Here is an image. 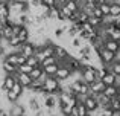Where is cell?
<instances>
[{
  "mask_svg": "<svg viewBox=\"0 0 120 116\" xmlns=\"http://www.w3.org/2000/svg\"><path fill=\"white\" fill-rule=\"evenodd\" d=\"M43 90L46 93H59L61 92L59 90V80L55 76H49L47 75V78L43 83Z\"/></svg>",
  "mask_w": 120,
  "mask_h": 116,
  "instance_id": "6da1fadb",
  "label": "cell"
},
{
  "mask_svg": "<svg viewBox=\"0 0 120 116\" xmlns=\"http://www.w3.org/2000/svg\"><path fill=\"white\" fill-rule=\"evenodd\" d=\"M99 58L105 66H108V64H111V63L114 61L116 52H111V51H108V49L102 48V49H99Z\"/></svg>",
  "mask_w": 120,
  "mask_h": 116,
  "instance_id": "7a4b0ae2",
  "label": "cell"
},
{
  "mask_svg": "<svg viewBox=\"0 0 120 116\" xmlns=\"http://www.w3.org/2000/svg\"><path fill=\"white\" fill-rule=\"evenodd\" d=\"M14 78L15 81H18V83L24 87H29L30 84H32V78L29 76V73H21V72H17V73H14Z\"/></svg>",
  "mask_w": 120,
  "mask_h": 116,
  "instance_id": "3957f363",
  "label": "cell"
},
{
  "mask_svg": "<svg viewBox=\"0 0 120 116\" xmlns=\"http://www.w3.org/2000/svg\"><path fill=\"white\" fill-rule=\"evenodd\" d=\"M67 55H68L67 49H65L64 46L55 43V49H53V57H55V60H64Z\"/></svg>",
  "mask_w": 120,
  "mask_h": 116,
  "instance_id": "277c9868",
  "label": "cell"
},
{
  "mask_svg": "<svg viewBox=\"0 0 120 116\" xmlns=\"http://www.w3.org/2000/svg\"><path fill=\"white\" fill-rule=\"evenodd\" d=\"M82 102H84V105L87 107V110H96V108L99 107V104H97L96 96L94 95H87V98H85Z\"/></svg>",
  "mask_w": 120,
  "mask_h": 116,
  "instance_id": "5b68a950",
  "label": "cell"
},
{
  "mask_svg": "<svg viewBox=\"0 0 120 116\" xmlns=\"http://www.w3.org/2000/svg\"><path fill=\"white\" fill-rule=\"evenodd\" d=\"M103 89H105V84L102 81H94V83L90 84V95H97V93H102Z\"/></svg>",
  "mask_w": 120,
  "mask_h": 116,
  "instance_id": "8992f818",
  "label": "cell"
},
{
  "mask_svg": "<svg viewBox=\"0 0 120 116\" xmlns=\"http://www.w3.org/2000/svg\"><path fill=\"white\" fill-rule=\"evenodd\" d=\"M103 48L111 51V52H117L120 49V43L116 41V40H112V38H106L105 41H103Z\"/></svg>",
  "mask_w": 120,
  "mask_h": 116,
  "instance_id": "52a82bcc",
  "label": "cell"
},
{
  "mask_svg": "<svg viewBox=\"0 0 120 116\" xmlns=\"http://www.w3.org/2000/svg\"><path fill=\"white\" fill-rule=\"evenodd\" d=\"M15 73H17V72H15ZM14 83H15L14 73H12V75H5V76H3V80H2V89L9 90L12 86H14Z\"/></svg>",
  "mask_w": 120,
  "mask_h": 116,
  "instance_id": "ba28073f",
  "label": "cell"
},
{
  "mask_svg": "<svg viewBox=\"0 0 120 116\" xmlns=\"http://www.w3.org/2000/svg\"><path fill=\"white\" fill-rule=\"evenodd\" d=\"M0 67H2V70L5 72L6 75H12V73L17 72V64H11V63L5 61V60L2 61V66H0Z\"/></svg>",
  "mask_w": 120,
  "mask_h": 116,
  "instance_id": "9c48e42d",
  "label": "cell"
},
{
  "mask_svg": "<svg viewBox=\"0 0 120 116\" xmlns=\"http://www.w3.org/2000/svg\"><path fill=\"white\" fill-rule=\"evenodd\" d=\"M70 73H71V72L68 70L67 67H58V70L55 72V75H53V76L58 78V80H65V78L70 76Z\"/></svg>",
  "mask_w": 120,
  "mask_h": 116,
  "instance_id": "30bf717a",
  "label": "cell"
},
{
  "mask_svg": "<svg viewBox=\"0 0 120 116\" xmlns=\"http://www.w3.org/2000/svg\"><path fill=\"white\" fill-rule=\"evenodd\" d=\"M103 95H106L108 98H114V96H117V87L114 86V84H111V86H105V89H103Z\"/></svg>",
  "mask_w": 120,
  "mask_h": 116,
  "instance_id": "8fae6325",
  "label": "cell"
},
{
  "mask_svg": "<svg viewBox=\"0 0 120 116\" xmlns=\"http://www.w3.org/2000/svg\"><path fill=\"white\" fill-rule=\"evenodd\" d=\"M17 37L21 43L27 41V40H29V29H27V26H21V29L18 31V34H17Z\"/></svg>",
  "mask_w": 120,
  "mask_h": 116,
  "instance_id": "7c38bea8",
  "label": "cell"
},
{
  "mask_svg": "<svg viewBox=\"0 0 120 116\" xmlns=\"http://www.w3.org/2000/svg\"><path fill=\"white\" fill-rule=\"evenodd\" d=\"M58 70V64L56 63H52V64H47V66H43V72L49 76H53L55 72Z\"/></svg>",
  "mask_w": 120,
  "mask_h": 116,
  "instance_id": "4fadbf2b",
  "label": "cell"
},
{
  "mask_svg": "<svg viewBox=\"0 0 120 116\" xmlns=\"http://www.w3.org/2000/svg\"><path fill=\"white\" fill-rule=\"evenodd\" d=\"M114 78H116V75L112 73V72L108 70V72H106V73L102 76V80H100V81H102L105 86H111V84H114Z\"/></svg>",
  "mask_w": 120,
  "mask_h": 116,
  "instance_id": "5bb4252c",
  "label": "cell"
},
{
  "mask_svg": "<svg viewBox=\"0 0 120 116\" xmlns=\"http://www.w3.org/2000/svg\"><path fill=\"white\" fill-rule=\"evenodd\" d=\"M5 96H6V99H8L11 104H14V102H18V98H20V95H17V93L14 92V90H6V93H5Z\"/></svg>",
  "mask_w": 120,
  "mask_h": 116,
  "instance_id": "9a60e30c",
  "label": "cell"
},
{
  "mask_svg": "<svg viewBox=\"0 0 120 116\" xmlns=\"http://www.w3.org/2000/svg\"><path fill=\"white\" fill-rule=\"evenodd\" d=\"M109 14L114 15V17H119L120 15V2L109 3Z\"/></svg>",
  "mask_w": 120,
  "mask_h": 116,
  "instance_id": "2e32d148",
  "label": "cell"
},
{
  "mask_svg": "<svg viewBox=\"0 0 120 116\" xmlns=\"http://www.w3.org/2000/svg\"><path fill=\"white\" fill-rule=\"evenodd\" d=\"M9 17V6L8 3L0 2V18H8Z\"/></svg>",
  "mask_w": 120,
  "mask_h": 116,
  "instance_id": "e0dca14e",
  "label": "cell"
},
{
  "mask_svg": "<svg viewBox=\"0 0 120 116\" xmlns=\"http://www.w3.org/2000/svg\"><path fill=\"white\" fill-rule=\"evenodd\" d=\"M41 73H43V67H41V66H35V67H32V70L29 72V76L32 78V80H37V78L41 76Z\"/></svg>",
  "mask_w": 120,
  "mask_h": 116,
  "instance_id": "ac0fdd59",
  "label": "cell"
},
{
  "mask_svg": "<svg viewBox=\"0 0 120 116\" xmlns=\"http://www.w3.org/2000/svg\"><path fill=\"white\" fill-rule=\"evenodd\" d=\"M109 108H111L112 112H120V99L117 98V96L111 98V102H109Z\"/></svg>",
  "mask_w": 120,
  "mask_h": 116,
  "instance_id": "d6986e66",
  "label": "cell"
},
{
  "mask_svg": "<svg viewBox=\"0 0 120 116\" xmlns=\"http://www.w3.org/2000/svg\"><path fill=\"white\" fill-rule=\"evenodd\" d=\"M20 44H21V41L18 40L17 35H12V37L8 38V46H11V48H17V46H20Z\"/></svg>",
  "mask_w": 120,
  "mask_h": 116,
  "instance_id": "ffe728a7",
  "label": "cell"
},
{
  "mask_svg": "<svg viewBox=\"0 0 120 116\" xmlns=\"http://www.w3.org/2000/svg\"><path fill=\"white\" fill-rule=\"evenodd\" d=\"M76 108H78V115L79 116H87V113H88V110H87V107L84 105V102H78L76 104Z\"/></svg>",
  "mask_w": 120,
  "mask_h": 116,
  "instance_id": "44dd1931",
  "label": "cell"
},
{
  "mask_svg": "<svg viewBox=\"0 0 120 116\" xmlns=\"http://www.w3.org/2000/svg\"><path fill=\"white\" fill-rule=\"evenodd\" d=\"M26 63H27L29 66H32V67H35V66H40V61H38V58H37L35 55L26 57Z\"/></svg>",
  "mask_w": 120,
  "mask_h": 116,
  "instance_id": "7402d4cb",
  "label": "cell"
},
{
  "mask_svg": "<svg viewBox=\"0 0 120 116\" xmlns=\"http://www.w3.org/2000/svg\"><path fill=\"white\" fill-rule=\"evenodd\" d=\"M88 21H90L94 28H97V26L102 24V18H97V17H94V15H88Z\"/></svg>",
  "mask_w": 120,
  "mask_h": 116,
  "instance_id": "603a6c76",
  "label": "cell"
},
{
  "mask_svg": "<svg viewBox=\"0 0 120 116\" xmlns=\"http://www.w3.org/2000/svg\"><path fill=\"white\" fill-rule=\"evenodd\" d=\"M65 6H67L71 12H75V11L79 9V3H78V2H70V0H67V2H65Z\"/></svg>",
  "mask_w": 120,
  "mask_h": 116,
  "instance_id": "cb8c5ba5",
  "label": "cell"
},
{
  "mask_svg": "<svg viewBox=\"0 0 120 116\" xmlns=\"http://www.w3.org/2000/svg\"><path fill=\"white\" fill-rule=\"evenodd\" d=\"M11 90H14V92L17 93V95H21V93H23V86H21V84L18 83V81H15L14 86L11 87Z\"/></svg>",
  "mask_w": 120,
  "mask_h": 116,
  "instance_id": "d4e9b609",
  "label": "cell"
},
{
  "mask_svg": "<svg viewBox=\"0 0 120 116\" xmlns=\"http://www.w3.org/2000/svg\"><path fill=\"white\" fill-rule=\"evenodd\" d=\"M43 3H44V5H47V6H49V8H50V6H55V0H43Z\"/></svg>",
  "mask_w": 120,
  "mask_h": 116,
  "instance_id": "484cf974",
  "label": "cell"
},
{
  "mask_svg": "<svg viewBox=\"0 0 120 116\" xmlns=\"http://www.w3.org/2000/svg\"><path fill=\"white\" fill-rule=\"evenodd\" d=\"M114 86L116 87L120 86V75H116V78H114Z\"/></svg>",
  "mask_w": 120,
  "mask_h": 116,
  "instance_id": "4316f807",
  "label": "cell"
},
{
  "mask_svg": "<svg viewBox=\"0 0 120 116\" xmlns=\"http://www.w3.org/2000/svg\"><path fill=\"white\" fill-rule=\"evenodd\" d=\"M12 2H20V3H26V0H12Z\"/></svg>",
  "mask_w": 120,
  "mask_h": 116,
  "instance_id": "83f0119b",
  "label": "cell"
},
{
  "mask_svg": "<svg viewBox=\"0 0 120 116\" xmlns=\"http://www.w3.org/2000/svg\"><path fill=\"white\" fill-rule=\"evenodd\" d=\"M70 2H79V0H70Z\"/></svg>",
  "mask_w": 120,
  "mask_h": 116,
  "instance_id": "f1b7e54d",
  "label": "cell"
},
{
  "mask_svg": "<svg viewBox=\"0 0 120 116\" xmlns=\"http://www.w3.org/2000/svg\"><path fill=\"white\" fill-rule=\"evenodd\" d=\"M87 116H88V115H87Z\"/></svg>",
  "mask_w": 120,
  "mask_h": 116,
  "instance_id": "f546056e",
  "label": "cell"
}]
</instances>
